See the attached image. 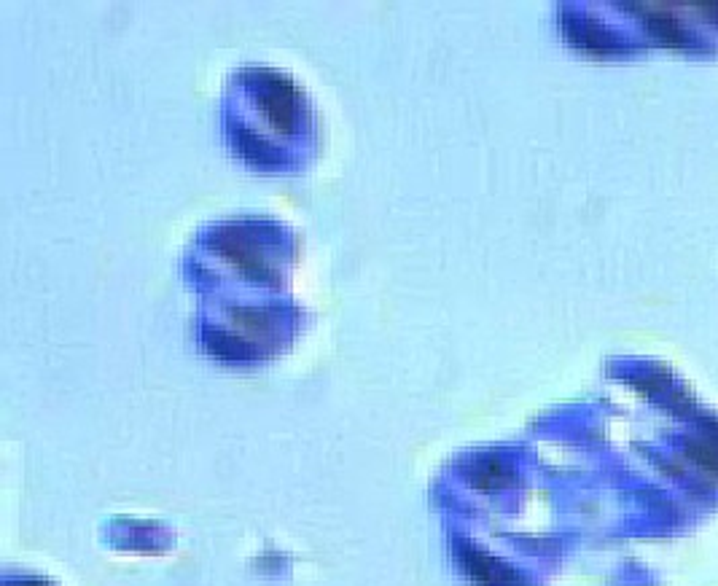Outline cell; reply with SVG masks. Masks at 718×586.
<instances>
[{
	"instance_id": "1",
	"label": "cell",
	"mask_w": 718,
	"mask_h": 586,
	"mask_svg": "<svg viewBox=\"0 0 718 586\" xmlns=\"http://www.w3.org/2000/svg\"><path fill=\"white\" fill-rule=\"evenodd\" d=\"M22 586H49V584H44V581H27V584Z\"/></svg>"
}]
</instances>
